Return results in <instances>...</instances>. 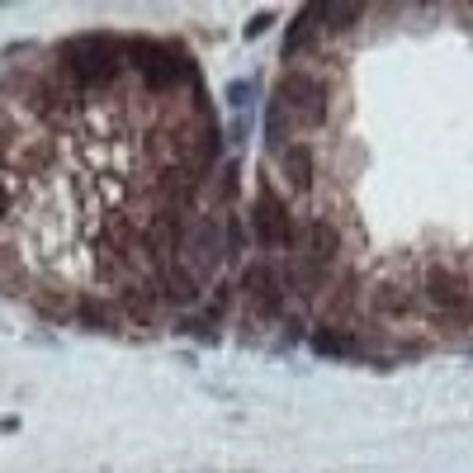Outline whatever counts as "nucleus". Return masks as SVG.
Returning a JSON list of instances; mask_svg holds the SVG:
<instances>
[{"mask_svg": "<svg viewBox=\"0 0 473 473\" xmlns=\"http://www.w3.org/2000/svg\"><path fill=\"white\" fill-rule=\"evenodd\" d=\"M14 213V185L0 176V223H5V218Z\"/></svg>", "mask_w": 473, "mask_h": 473, "instance_id": "nucleus-10", "label": "nucleus"}, {"mask_svg": "<svg viewBox=\"0 0 473 473\" xmlns=\"http://www.w3.org/2000/svg\"><path fill=\"white\" fill-rule=\"evenodd\" d=\"M176 331L180 336H194V341H223V331H228V322H218L213 313H204V308H194V313H185V317H176Z\"/></svg>", "mask_w": 473, "mask_h": 473, "instance_id": "nucleus-9", "label": "nucleus"}, {"mask_svg": "<svg viewBox=\"0 0 473 473\" xmlns=\"http://www.w3.org/2000/svg\"><path fill=\"white\" fill-rule=\"evenodd\" d=\"M124 62H128V76H138V86L151 99H171V95H185V90L204 86V81H199V62L171 39L128 33L124 39Z\"/></svg>", "mask_w": 473, "mask_h": 473, "instance_id": "nucleus-3", "label": "nucleus"}, {"mask_svg": "<svg viewBox=\"0 0 473 473\" xmlns=\"http://www.w3.org/2000/svg\"><path fill=\"white\" fill-rule=\"evenodd\" d=\"M242 218H246L251 246H256L261 256L280 261V256H294V251H298V209L275 190V180L265 176V166H261L256 194H251V204H246Z\"/></svg>", "mask_w": 473, "mask_h": 473, "instance_id": "nucleus-5", "label": "nucleus"}, {"mask_svg": "<svg viewBox=\"0 0 473 473\" xmlns=\"http://www.w3.org/2000/svg\"><path fill=\"white\" fill-rule=\"evenodd\" d=\"M270 24H275V14H270V10H265V14H256V20H251V24H246V33H242V39H261V33H265Z\"/></svg>", "mask_w": 473, "mask_h": 473, "instance_id": "nucleus-11", "label": "nucleus"}, {"mask_svg": "<svg viewBox=\"0 0 473 473\" xmlns=\"http://www.w3.org/2000/svg\"><path fill=\"white\" fill-rule=\"evenodd\" d=\"M417 298H421V317L441 331H469L473 327V280L464 261H445V256H426L417 261Z\"/></svg>", "mask_w": 473, "mask_h": 473, "instance_id": "nucleus-2", "label": "nucleus"}, {"mask_svg": "<svg viewBox=\"0 0 473 473\" xmlns=\"http://www.w3.org/2000/svg\"><path fill=\"white\" fill-rule=\"evenodd\" d=\"M270 99L284 105V114L294 118L298 138H313V133H322L331 124V105H336V86L327 72H317V66H289V72H280V81L270 86Z\"/></svg>", "mask_w": 473, "mask_h": 473, "instance_id": "nucleus-4", "label": "nucleus"}, {"mask_svg": "<svg viewBox=\"0 0 473 473\" xmlns=\"http://www.w3.org/2000/svg\"><path fill=\"white\" fill-rule=\"evenodd\" d=\"M72 322L86 327V331H105V336H118V331L128 327L124 313L114 308V298H99V294H81L72 303Z\"/></svg>", "mask_w": 473, "mask_h": 473, "instance_id": "nucleus-8", "label": "nucleus"}, {"mask_svg": "<svg viewBox=\"0 0 473 473\" xmlns=\"http://www.w3.org/2000/svg\"><path fill=\"white\" fill-rule=\"evenodd\" d=\"M53 72L81 99L114 95L118 86H124V76H128L124 39H114V33H76V39H62L53 47Z\"/></svg>", "mask_w": 473, "mask_h": 473, "instance_id": "nucleus-1", "label": "nucleus"}, {"mask_svg": "<svg viewBox=\"0 0 473 473\" xmlns=\"http://www.w3.org/2000/svg\"><path fill=\"white\" fill-rule=\"evenodd\" d=\"M265 176L275 180V190L289 199H298V204H308L313 209V199H317V180H322V166H317V147L308 138H294V142H284L275 157H265Z\"/></svg>", "mask_w": 473, "mask_h": 473, "instance_id": "nucleus-7", "label": "nucleus"}, {"mask_svg": "<svg viewBox=\"0 0 473 473\" xmlns=\"http://www.w3.org/2000/svg\"><path fill=\"white\" fill-rule=\"evenodd\" d=\"M289 294H284V280H280V261L256 256V261H242L236 270V313L246 322H261V327H280L289 317Z\"/></svg>", "mask_w": 473, "mask_h": 473, "instance_id": "nucleus-6", "label": "nucleus"}]
</instances>
